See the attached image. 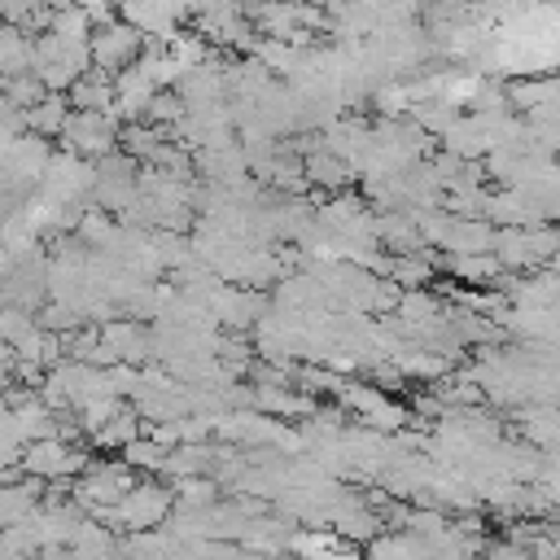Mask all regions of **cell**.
Segmentation results:
<instances>
[{
	"mask_svg": "<svg viewBox=\"0 0 560 560\" xmlns=\"http://www.w3.org/2000/svg\"><path fill=\"white\" fill-rule=\"evenodd\" d=\"M0 92L13 101V105H22V109H31L48 88H44V79L35 74V70H22V74H9V79H0Z\"/></svg>",
	"mask_w": 560,
	"mask_h": 560,
	"instance_id": "11",
	"label": "cell"
},
{
	"mask_svg": "<svg viewBox=\"0 0 560 560\" xmlns=\"http://www.w3.org/2000/svg\"><path fill=\"white\" fill-rule=\"evenodd\" d=\"M57 140H61V149H70L79 158H105L118 144V118L105 109H70Z\"/></svg>",
	"mask_w": 560,
	"mask_h": 560,
	"instance_id": "2",
	"label": "cell"
},
{
	"mask_svg": "<svg viewBox=\"0 0 560 560\" xmlns=\"http://www.w3.org/2000/svg\"><path fill=\"white\" fill-rule=\"evenodd\" d=\"M284 547H298V551H346L350 542H337L328 534H293Z\"/></svg>",
	"mask_w": 560,
	"mask_h": 560,
	"instance_id": "12",
	"label": "cell"
},
{
	"mask_svg": "<svg viewBox=\"0 0 560 560\" xmlns=\"http://www.w3.org/2000/svg\"><path fill=\"white\" fill-rule=\"evenodd\" d=\"M175 508V490L162 481H136L114 508H105V521H118L122 529H158Z\"/></svg>",
	"mask_w": 560,
	"mask_h": 560,
	"instance_id": "1",
	"label": "cell"
},
{
	"mask_svg": "<svg viewBox=\"0 0 560 560\" xmlns=\"http://www.w3.org/2000/svg\"><path fill=\"white\" fill-rule=\"evenodd\" d=\"M131 486H136V468L127 459H109V464H92L88 459L83 477L74 481V499L83 508H92L96 516H105V508H114Z\"/></svg>",
	"mask_w": 560,
	"mask_h": 560,
	"instance_id": "4",
	"label": "cell"
},
{
	"mask_svg": "<svg viewBox=\"0 0 560 560\" xmlns=\"http://www.w3.org/2000/svg\"><path fill=\"white\" fill-rule=\"evenodd\" d=\"M39 503V477L35 481H18V486H0V529L31 516Z\"/></svg>",
	"mask_w": 560,
	"mask_h": 560,
	"instance_id": "9",
	"label": "cell"
},
{
	"mask_svg": "<svg viewBox=\"0 0 560 560\" xmlns=\"http://www.w3.org/2000/svg\"><path fill=\"white\" fill-rule=\"evenodd\" d=\"M31 70V35L13 22H0V79Z\"/></svg>",
	"mask_w": 560,
	"mask_h": 560,
	"instance_id": "8",
	"label": "cell"
},
{
	"mask_svg": "<svg viewBox=\"0 0 560 560\" xmlns=\"http://www.w3.org/2000/svg\"><path fill=\"white\" fill-rule=\"evenodd\" d=\"M66 118H70V96H61V92H44V96L26 109V127H31L35 136H57V131L66 127Z\"/></svg>",
	"mask_w": 560,
	"mask_h": 560,
	"instance_id": "7",
	"label": "cell"
},
{
	"mask_svg": "<svg viewBox=\"0 0 560 560\" xmlns=\"http://www.w3.org/2000/svg\"><path fill=\"white\" fill-rule=\"evenodd\" d=\"M88 48H92V66H96V70H105V74H118L122 66H131V61L140 57V48H144V35H140L131 22H122V18H109V22L92 26V35H88Z\"/></svg>",
	"mask_w": 560,
	"mask_h": 560,
	"instance_id": "5",
	"label": "cell"
},
{
	"mask_svg": "<svg viewBox=\"0 0 560 560\" xmlns=\"http://www.w3.org/2000/svg\"><path fill=\"white\" fill-rule=\"evenodd\" d=\"M166 451H171V446H162L158 438H149V433H140V438H131V442L122 446V459H127L131 468H140V472H153V477H162V464H166Z\"/></svg>",
	"mask_w": 560,
	"mask_h": 560,
	"instance_id": "10",
	"label": "cell"
},
{
	"mask_svg": "<svg viewBox=\"0 0 560 560\" xmlns=\"http://www.w3.org/2000/svg\"><path fill=\"white\" fill-rule=\"evenodd\" d=\"M302 171H306L311 188H319V192H341V188H350V184L359 179V166H350L346 158H337V153L324 149V144L302 158Z\"/></svg>",
	"mask_w": 560,
	"mask_h": 560,
	"instance_id": "6",
	"label": "cell"
},
{
	"mask_svg": "<svg viewBox=\"0 0 560 560\" xmlns=\"http://www.w3.org/2000/svg\"><path fill=\"white\" fill-rule=\"evenodd\" d=\"M18 468L39 481H61V477L88 468V451H70V442L61 433H44V438L26 442V451L18 455Z\"/></svg>",
	"mask_w": 560,
	"mask_h": 560,
	"instance_id": "3",
	"label": "cell"
}]
</instances>
